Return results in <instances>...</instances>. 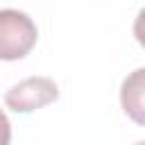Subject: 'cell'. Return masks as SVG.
<instances>
[{"instance_id":"cell-1","label":"cell","mask_w":145,"mask_h":145,"mask_svg":"<svg viewBox=\"0 0 145 145\" xmlns=\"http://www.w3.org/2000/svg\"><path fill=\"white\" fill-rule=\"evenodd\" d=\"M36 25L27 14L16 9H0V59H23L36 45Z\"/></svg>"},{"instance_id":"cell-2","label":"cell","mask_w":145,"mask_h":145,"mask_svg":"<svg viewBox=\"0 0 145 145\" xmlns=\"http://www.w3.org/2000/svg\"><path fill=\"white\" fill-rule=\"evenodd\" d=\"M57 95H59V91H57V84L52 79H48V77H29V79L16 84L9 91L5 102L16 113L18 111L27 113V111H34V109H41V106L54 102Z\"/></svg>"},{"instance_id":"cell-3","label":"cell","mask_w":145,"mask_h":145,"mask_svg":"<svg viewBox=\"0 0 145 145\" xmlns=\"http://www.w3.org/2000/svg\"><path fill=\"white\" fill-rule=\"evenodd\" d=\"M120 104L125 113L145 127V68L134 70L120 86Z\"/></svg>"},{"instance_id":"cell-4","label":"cell","mask_w":145,"mask_h":145,"mask_svg":"<svg viewBox=\"0 0 145 145\" xmlns=\"http://www.w3.org/2000/svg\"><path fill=\"white\" fill-rule=\"evenodd\" d=\"M134 36L145 48V9H140L138 16H136V20H134Z\"/></svg>"},{"instance_id":"cell-5","label":"cell","mask_w":145,"mask_h":145,"mask_svg":"<svg viewBox=\"0 0 145 145\" xmlns=\"http://www.w3.org/2000/svg\"><path fill=\"white\" fill-rule=\"evenodd\" d=\"M9 138H11V125L7 116L0 111V145H9Z\"/></svg>"},{"instance_id":"cell-6","label":"cell","mask_w":145,"mask_h":145,"mask_svg":"<svg viewBox=\"0 0 145 145\" xmlns=\"http://www.w3.org/2000/svg\"><path fill=\"white\" fill-rule=\"evenodd\" d=\"M138 145H145V143H138Z\"/></svg>"}]
</instances>
